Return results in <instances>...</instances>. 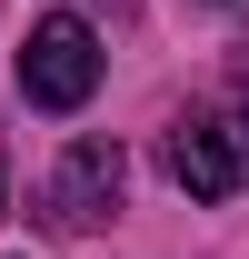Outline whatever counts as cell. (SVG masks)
I'll use <instances>...</instances> for the list:
<instances>
[{
	"label": "cell",
	"instance_id": "1",
	"mask_svg": "<svg viewBox=\"0 0 249 259\" xmlns=\"http://www.w3.org/2000/svg\"><path fill=\"white\" fill-rule=\"evenodd\" d=\"M90 90H100V30L80 10L30 20V40H20V100L30 110H80Z\"/></svg>",
	"mask_w": 249,
	"mask_h": 259
},
{
	"label": "cell",
	"instance_id": "2",
	"mask_svg": "<svg viewBox=\"0 0 249 259\" xmlns=\"http://www.w3.org/2000/svg\"><path fill=\"white\" fill-rule=\"evenodd\" d=\"M120 190H130V160H120V140H70L60 150V169L40 180V220L60 229V239H90L110 209H120Z\"/></svg>",
	"mask_w": 249,
	"mask_h": 259
},
{
	"label": "cell",
	"instance_id": "3",
	"mask_svg": "<svg viewBox=\"0 0 249 259\" xmlns=\"http://www.w3.org/2000/svg\"><path fill=\"white\" fill-rule=\"evenodd\" d=\"M170 180H180L189 199H239V180H249V150H239V130L229 120H170Z\"/></svg>",
	"mask_w": 249,
	"mask_h": 259
},
{
	"label": "cell",
	"instance_id": "4",
	"mask_svg": "<svg viewBox=\"0 0 249 259\" xmlns=\"http://www.w3.org/2000/svg\"><path fill=\"white\" fill-rule=\"evenodd\" d=\"M0 209H10V160H0Z\"/></svg>",
	"mask_w": 249,
	"mask_h": 259
}]
</instances>
